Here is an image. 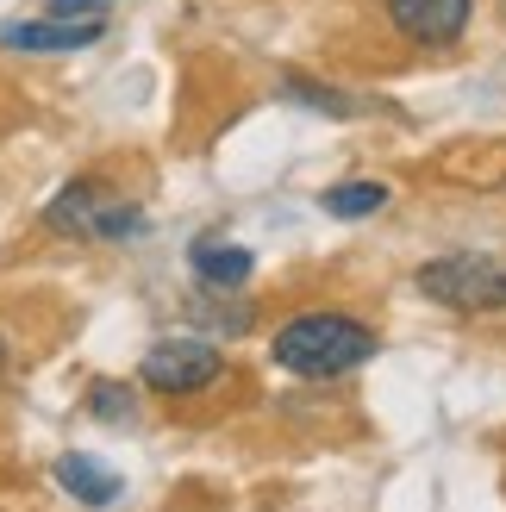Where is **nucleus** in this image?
I'll use <instances>...</instances> for the list:
<instances>
[{
    "label": "nucleus",
    "instance_id": "f257e3e1",
    "mask_svg": "<svg viewBox=\"0 0 506 512\" xmlns=\"http://www.w3.org/2000/svg\"><path fill=\"white\" fill-rule=\"evenodd\" d=\"M375 350H382L375 331L344 319V313H300V319H288L275 331V363L288 375H307V381L350 375V369H363Z\"/></svg>",
    "mask_w": 506,
    "mask_h": 512
},
{
    "label": "nucleus",
    "instance_id": "f03ea898",
    "mask_svg": "<svg viewBox=\"0 0 506 512\" xmlns=\"http://www.w3.org/2000/svg\"><path fill=\"white\" fill-rule=\"evenodd\" d=\"M419 294L450 313H506V263L488 250H450L419 263Z\"/></svg>",
    "mask_w": 506,
    "mask_h": 512
},
{
    "label": "nucleus",
    "instance_id": "7ed1b4c3",
    "mask_svg": "<svg viewBox=\"0 0 506 512\" xmlns=\"http://www.w3.org/2000/svg\"><path fill=\"white\" fill-rule=\"evenodd\" d=\"M44 219L57 225V232H75V238H132V232H144V213L125 207V200L113 188H100L94 175L63 182L57 200L44 207Z\"/></svg>",
    "mask_w": 506,
    "mask_h": 512
},
{
    "label": "nucleus",
    "instance_id": "20e7f679",
    "mask_svg": "<svg viewBox=\"0 0 506 512\" xmlns=\"http://www.w3.org/2000/svg\"><path fill=\"white\" fill-rule=\"evenodd\" d=\"M219 369H225V356L207 338H163L144 350V388H157V394H200L219 381Z\"/></svg>",
    "mask_w": 506,
    "mask_h": 512
},
{
    "label": "nucleus",
    "instance_id": "39448f33",
    "mask_svg": "<svg viewBox=\"0 0 506 512\" xmlns=\"http://www.w3.org/2000/svg\"><path fill=\"white\" fill-rule=\"evenodd\" d=\"M469 7H475V0H388V19H394L413 44L444 50V44H457V38H463Z\"/></svg>",
    "mask_w": 506,
    "mask_h": 512
},
{
    "label": "nucleus",
    "instance_id": "423d86ee",
    "mask_svg": "<svg viewBox=\"0 0 506 512\" xmlns=\"http://www.w3.org/2000/svg\"><path fill=\"white\" fill-rule=\"evenodd\" d=\"M107 25H69V19H32V25H7L0 32V44H13V50H82L94 44Z\"/></svg>",
    "mask_w": 506,
    "mask_h": 512
},
{
    "label": "nucleus",
    "instance_id": "0eeeda50",
    "mask_svg": "<svg viewBox=\"0 0 506 512\" xmlns=\"http://www.w3.org/2000/svg\"><path fill=\"white\" fill-rule=\"evenodd\" d=\"M188 263H194V275L207 281V288H238V281H250V250L225 244V238H194Z\"/></svg>",
    "mask_w": 506,
    "mask_h": 512
},
{
    "label": "nucleus",
    "instance_id": "6e6552de",
    "mask_svg": "<svg viewBox=\"0 0 506 512\" xmlns=\"http://www.w3.org/2000/svg\"><path fill=\"white\" fill-rule=\"evenodd\" d=\"M57 481L82 500V506H113L119 500V475H107L100 463H88L82 450H69V456H57Z\"/></svg>",
    "mask_w": 506,
    "mask_h": 512
},
{
    "label": "nucleus",
    "instance_id": "1a4fd4ad",
    "mask_svg": "<svg viewBox=\"0 0 506 512\" xmlns=\"http://www.w3.org/2000/svg\"><path fill=\"white\" fill-rule=\"evenodd\" d=\"M319 207L332 213V219H369V213L388 207V188L382 182H338V188H325Z\"/></svg>",
    "mask_w": 506,
    "mask_h": 512
},
{
    "label": "nucleus",
    "instance_id": "9d476101",
    "mask_svg": "<svg viewBox=\"0 0 506 512\" xmlns=\"http://www.w3.org/2000/svg\"><path fill=\"white\" fill-rule=\"evenodd\" d=\"M88 413L100 425H125V419L138 413V394L125 388V381H94V388H88Z\"/></svg>",
    "mask_w": 506,
    "mask_h": 512
},
{
    "label": "nucleus",
    "instance_id": "9b49d317",
    "mask_svg": "<svg viewBox=\"0 0 506 512\" xmlns=\"http://www.w3.org/2000/svg\"><path fill=\"white\" fill-rule=\"evenodd\" d=\"M288 94L300 100V107H319V113H332V119H350V113H357V100H350V94L313 88V82H300V75H288Z\"/></svg>",
    "mask_w": 506,
    "mask_h": 512
},
{
    "label": "nucleus",
    "instance_id": "f8f14e48",
    "mask_svg": "<svg viewBox=\"0 0 506 512\" xmlns=\"http://www.w3.org/2000/svg\"><path fill=\"white\" fill-rule=\"evenodd\" d=\"M113 0H44V19H69V25H107Z\"/></svg>",
    "mask_w": 506,
    "mask_h": 512
},
{
    "label": "nucleus",
    "instance_id": "ddd939ff",
    "mask_svg": "<svg viewBox=\"0 0 506 512\" xmlns=\"http://www.w3.org/2000/svg\"><path fill=\"white\" fill-rule=\"evenodd\" d=\"M0 369H7V338H0Z\"/></svg>",
    "mask_w": 506,
    "mask_h": 512
}]
</instances>
